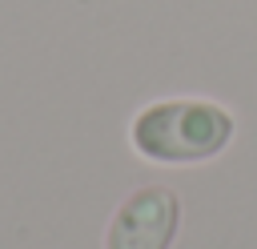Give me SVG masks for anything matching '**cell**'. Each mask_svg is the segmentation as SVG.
<instances>
[{"label": "cell", "mask_w": 257, "mask_h": 249, "mask_svg": "<svg viewBox=\"0 0 257 249\" xmlns=\"http://www.w3.org/2000/svg\"><path fill=\"white\" fill-rule=\"evenodd\" d=\"M237 116L205 96H165L145 104L128 125V145L153 165H201L229 149Z\"/></svg>", "instance_id": "6da1fadb"}, {"label": "cell", "mask_w": 257, "mask_h": 249, "mask_svg": "<svg viewBox=\"0 0 257 249\" xmlns=\"http://www.w3.org/2000/svg\"><path fill=\"white\" fill-rule=\"evenodd\" d=\"M177 229L181 197L169 185H141L116 205L104 229V249H173Z\"/></svg>", "instance_id": "7a4b0ae2"}]
</instances>
